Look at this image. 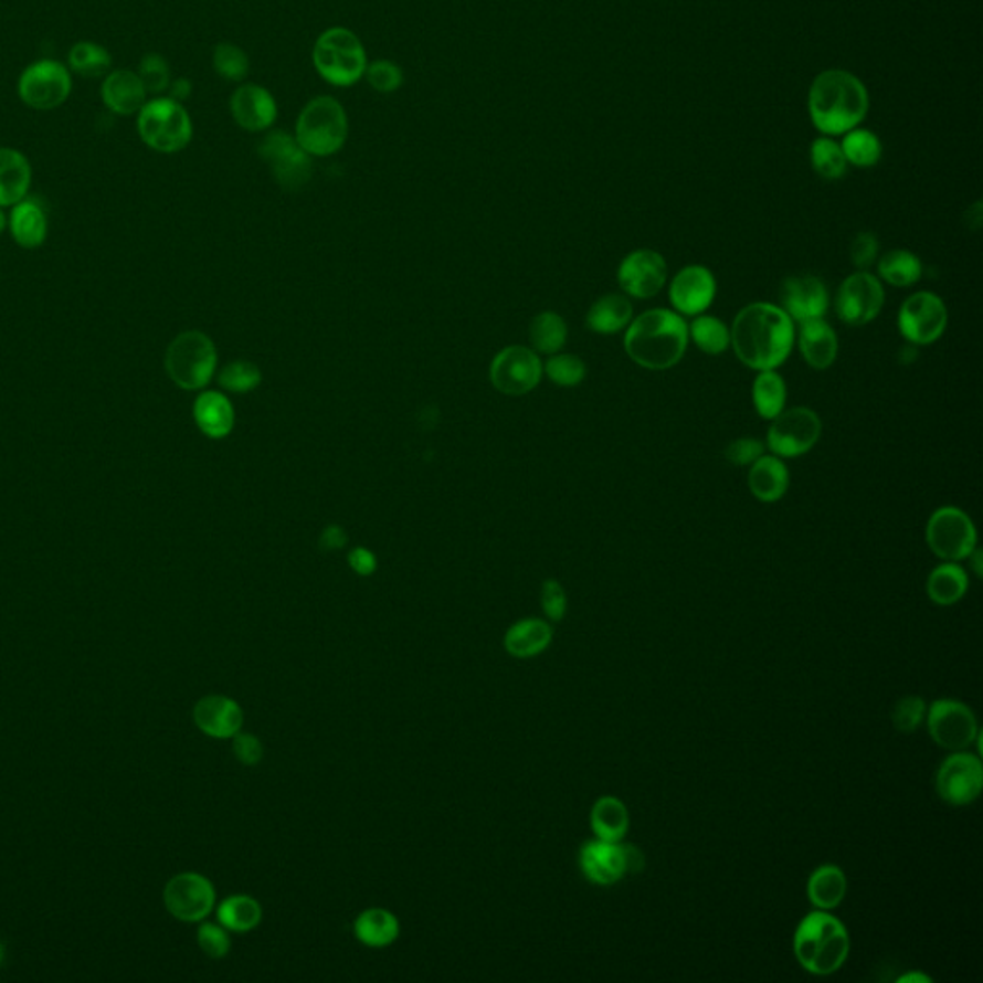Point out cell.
<instances>
[{
	"label": "cell",
	"instance_id": "6da1fadb",
	"mask_svg": "<svg viewBox=\"0 0 983 983\" xmlns=\"http://www.w3.org/2000/svg\"><path fill=\"white\" fill-rule=\"evenodd\" d=\"M793 319L784 309L764 302L741 309L730 330V342L743 366L774 371L792 352Z\"/></svg>",
	"mask_w": 983,
	"mask_h": 983
},
{
	"label": "cell",
	"instance_id": "7a4b0ae2",
	"mask_svg": "<svg viewBox=\"0 0 983 983\" xmlns=\"http://www.w3.org/2000/svg\"><path fill=\"white\" fill-rule=\"evenodd\" d=\"M688 325L670 309H649L636 317L624 335V350L642 368L663 371L683 360Z\"/></svg>",
	"mask_w": 983,
	"mask_h": 983
},
{
	"label": "cell",
	"instance_id": "3957f363",
	"mask_svg": "<svg viewBox=\"0 0 983 983\" xmlns=\"http://www.w3.org/2000/svg\"><path fill=\"white\" fill-rule=\"evenodd\" d=\"M868 108V95L855 75L839 70L816 77L808 93V112L822 133L842 135L860 124Z\"/></svg>",
	"mask_w": 983,
	"mask_h": 983
},
{
	"label": "cell",
	"instance_id": "277c9868",
	"mask_svg": "<svg viewBox=\"0 0 983 983\" xmlns=\"http://www.w3.org/2000/svg\"><path fill=\"white\" fill-rule=\"evenodd\" d=\"M852 949L849 932L829 910H813L793 936V953L808 974L829 976L844 966Z\"/></svg>",
	"mask_w": 983,
	"mask_h": 983
},
{
	"label": "cell",
	"instance_id": "5b68a950",
	"mask_svg": "<svg viewBox=\"0 0 983 983\" xmlns=\"http://www.w3.org/2000/svg\"><path fill=\"white\" fill-rule=\"evenodd\" d=\"M314 66L325 82L350 87L360 82L368 67V54L358 35L346 28H330L317 38Z\"/></svg>",
	"mask_w": 983,
	"mask_h": 983
},
{
	"label": "cell",
	"instance_id": "8992f818",
	"mask_svg": "<svg viewBox=\"0 0 983 983\" xmlns=\"http://www.w3.org/2000/svg\"><path fill=\"white\" fill-rule=\"evenodd\" d=\"M137 131L148 148L160 155H176L191 142L192 119L183 104L169 96H156L137 114Z\"/></svg>",
	"mask_w": 983,
	"mask_h": 983
},
{
	"label": "cell",
	"instance_id": "52a82bcc",
	"mask_svg": "<svg viewBox=\"0 0 983 983\" xmlns=\"http://www.w3.org/2000/svg\"><path fill=\"white\" fill-rule=\"evenodd\" d=\"M296 140L309 156L337 155L348 139V116L332 96L309 101L296 121Z\"/></svg>",
	"mask_w": 983,
	"mask_h": 983
},
{
	"label": "cell",
	"instance_id": "ba28073f",
	"mask_svg": "<svg viewBox=\"0 0 983 983\" xmlns=\"http://www.w3.org/2000/svg\"><path fill=\"white\" fill-rule=\"evenodd\" d=\"M166 371L179 389H204L212 381L218 352L212 340L200 330H187L168 346Z\"/></svg>",
	"mask_w": 983,
	"mask_h": 983
},
{
	"label": "cell",
	"instance_id": "9c48e42d",
	"mask_svg": "<svg viewBox=\"0 0 983 983\" xmlns=\"http://www.w3.org/2000/svg\"><path fill=\"white\" fill-rule=\"evenodd\" d=\"M74 80L70 67L59 60L44 59L23 70L18 80V95L31 110L51 112L66 103Z\"/></svg>",
	"mask_w": 983,
	"mask_h": 983
},
{
	"label": "cell",
	"instance_id": "30bf717a",
	"mask_svg": "<svg viewBox=\"0 0 983 983\" xmlns=\"http://www.w3.org/2000/svg\"><path fill=\"white\" fill-rule=\"evenodd\" d=\"M579 865L588 881L595 886H613L623 880L626 874L642 870L644 855L634 845L595 837L580 847Z\"/></svg>",
	"mask_w": 983,
	"mask_h": 983
},
{
	"label": "cell",
	"instance_id": "8fae6325",
	"mask_svg": "<svg viewBox=\"0 0 983 983\" xmlns=\"http://www.w3.org/2000/svg\"><path fill=\"white\" fill-rule=\"evenodd\" d=\"M926 540L930 550L943 561H962L976 550V529L961 509L941 507L928 521Z\"/></svg>",
	"mask_w": 983,
	"mask_h": 983
},
{
	"label": "cell",
	"instance_id": "7c38bea8",
	"mask_svg": "<svg viewBox=\"0 0 983 983\" xmlns=\"http://www.w3.org/2000/svg\"><path fill=\"white\" fill-rule=\"evenodd\" d=\"M932 740L947 751H966L977 740L976 715L956 699H938L926 709Z\"/></svg>",
	"mask_w": 983,
	"mask_h": 983
},
{
	"label": "cell",
	"instance_id": "4fadbf2b",
	"mask_svg": "<svg viewBox=\"0 0 983 983\" xmlns=\"http://www.w3.org/2000/svg\"><path fill=\"white\" fill-rule=\"evenodd\" d=\"M257 152L269 163L277 183L287 191H298L311 177V158L293 135L272 131L260 142Z\"/></svg>",
	"mask_w": 983,
	"mask_h": 983
},
{
	"label": "cell",
	"instance_id": "5bb4252c",
	"mask_svg": "<svg viewBox=\"0 0 983 983\" xmlns=\"http://www.w3.org/2000/svg\"><path fill=\"white\" fill-rule=\"evenodd\" d=\"M936 790L947 805L964 807L974 803L983 790L980 757L966 751H953L936 772Z\"/></svg>",
	"mask_w": 983,
	"mask_h": 983
},
{
	"label": "cell",
	"instance_id": "9a60e30c",
	"mask_svg": "<svg viewBox=\"0 0 983 983\" xmlns=\"http://www.w3.org/2000/svg\"><path fill=\"white\" fill-rule=\"evenodd\" d=\"M163 905L181 922H202L215 907V888L202 874H177L163 888Z\"/></svg>",
	"mask_w": 983,
	"mask_h": 983
},
{
	"label": "cell",
	"instance_id": "2e32d148",
	"mask_svg": "<svg viewBox=\"0 0 983 983\" xmlns=\"http://www.w3.org/2000/svg\"><path fill=\"white\" fill-rule=\"evenodd\" d=\"M822 423L815 411L793 408L774 417L769 429V448L780 457L807 454L821 438Z\"/></svg>",
	"mask_w": 983,
	"mask_h": 983
},
{
	"label": "cell",
	"instance_id": "e0dca14e",
	"mask_svg": "<svg viewBox=\"0 0 983 983\" xmlns=\"http://www.w3.org/2000/svg\"><path fill=\"white\" fill-rule=\"evenodd\" d=\"M947 327V308L940 296L917 293L905 302L899 311V330L910 345H932Z\"/></svg>",
	"mask_w": 983,
	"mask_h": 983
},
{
	"label": "cell",
	"instance_id": "ac0fdd59",
	"mask_svg": "<svg viewBox=\"0 0 983 983\" xmlns=\"http://www.w3.org/2000/svg\"><path fill=\"white\" fill-rule=\"evenodd\" d=\"M490 377L499 392L521 397L542 379V361L525 346H509L492 361Z\"/></svg>",
	"mask_w": 983,
	"mask_h": 983
},
{
	"label": "cell",
	"instance_id": "d6986e66",
	"mask_svg": "<svg viewBox=\"0 0 983 983\" xmlns=\"http://www.w3.org/2000/svg\"><path fill=\"white\" fill-rule=\"evenodd\" d=\"M880 281L866 272L855 273L842 283L836 294L837 317L844 324L860 327L870 324L884 306Z\"/></svg>",
	"mask_w": 983,
	"mask_h": 983
},
{
	"label": "cell",
	"instance_id": "ffe728a7",
	"mask_svg": "<svg viewBox=\"0 0 983 983\" xmlns=\"http://www.w3.org/2000/svg\"><path fill=\"white\" fill-rule=\"evenodd\" d=\"M667 281V264L654 250H636L619 267V285L632 298H654Z\"/></svg>",
	"mask_w": 983,
	"mask_h": 983
},
{
	"label": "cell",
	"instance_id": "44dd1931",
	"mask_svg": "<svg viewBox=\"0 0 983 983\" xmlns=\"http://www.w3.org/2000/svg\"><path fill=\"white\" fill-rule=\"evenodd\" d=\"M782 309L795 321L822 319L828 309V290L815 275L788 277L780 287Z\"/></svg>",
	"mask_w": 983,
	"mask_h": 983
},
{
	"label": "cell",
	"instance_id": "7402d4cb",
	"mask_svg": "<svg viewBox=\"0 0 983 983\" xmlns=\"http://www.w3.org/2000/svg\"><path fill=\"white\" fill-rule=\"evenodd\" d=\"M194 725L213 740H231L243 730V707L228 696H205L194 705Z\"/></svg>",
	"mask_w": 983,
	"mask_h": 983
},
{
	"label": "cell",
	"instance_id": "603a6c76",
	"mask_svg": "<svg viewBox=\"0 0 983 983\" xmlns=\"http://www.w3.org/2000/svg\"><path fill=\"white\" fill-rule=\"evenodd\" d=\"M715 277L704 265H688L670 283V302L684 316H699L712 304Z\"/></svg>",
	"mask_w": 983,
	"mask_h": 983
},
{
	"label": "cell",
	"instance_id": "cb8c5ba5",
	"mask_svg": "<svg viewBox=\"0 0 983 983\" xmlns=\"http://www.w3.org/2000/svg\"><path fill=\"white\" fill-rule=\"evenodd\" d=\"M229 106L236 125L246 131H265L277 119V103L272 93L254 83L236 88Z\"/></svg>",
	"mask_w": 983,
	"mask_h": 983
},
{
	"label": "cell",
	"instance_id": "d4e9b609",
	"mask_svg": "<svg viewBox=\"0 0 983 983\" xmlns=\"http://www.w3.org/2000/svg\"><path fill=\"white\" fill-rule=\"evenodd\" d=\"M101 96H103L104 106L112 114L137 116L140 108L147 104L148 93L137 72L114 70L110 74L104 75Z\"/></svg>",
	"mask_w": 983,
	"mask_h": 983
},
{
	"label": "cell",
	"instance_id": "484cf974",
	"mask_svg": "<svg viewBox=\"0 0 983 983\" xmlns=\"http://www.w3.org/2000/svg\"><path fill=\"white\" fill-rule=\"evenodd\" d=\"M33 179V169L23 152L15 148L0 147V208L28 199Z\"/></svg>",
	"mask_w": 983,
	"mask_h": 983
},
{
	"label": "cell",
	"instance_id": "4316f807",
	"mask_svg": "<svg viewBox=\"0 0 983 983\" xmlns=\"http://www.w3.org/2000/svg\"><path fill=\"white\" fill-rule=\"evenodd\" d=\"M553 640V628L542 619H522L511 624L504 636V647L515 659H530L543 654Z\"/></svg>",
	"mask_w": 983,
	"mask_h": 983
},
{
	"label": "cell",
	"instance_id": "83f0119b",
	"mask_svg": "<svg viewBox=\"0 0 983 983\" xmlns=\"http://www.w3.org/2000/svg\"><path fill=\"white\" fill-rule=\"evenodd\" d=\"M8 228L12 239L22 249H39L49 233V221L43 205L33 199H23L22 202L12 205V212L8 215Z\"/></svg>",
	"mask_w": 983,
	"mask_h": 983
},
{
	"label": "cell",
	"instance_id": "f1b7e54d",
	"mask_svg": "<svg viewBox=\"0 0 983 983\" xmlns=\"http://www.w3.org/2000/svg\"><path fill=\"white\" fill-rule=\"evenodd\" d=\"M400 932L402 928L397 915L381 907L366 909L353 920L356 940L371 949H382L397 943Z\"/></svg>",
	"mask_w": 983,
	"mask_h": 983
},
{
	"label": "cell",
	"instance_id": "f546056e",
	"mask_svg": "<svg viewBox=\"0 0 983 983\" xmlns=\"http://www.w3.org/2000/svg\"><path fill=\"white\" fill-rule=\"evenodd\" d=\"M194 421L210 438H225L235 425V411L221 392H202L194 402Z\"/></svg>",
	"mask_w": 983,
	"mask_h": 983
},
{
	"label": "cell",
	"instance_id": "4dcf8cb0",
	"mask_svg": "<svg viewBox=\"0 0 983 983\" xmlns=\"http://www.w3.org/2000/svg\"><path fill=\"white\" fill-rule=\"evenodd\" d=\"M800 348L811 368H829L837 356L836 332L824 319L803 321L800 330Z\"/></svg>",
	"mask_w": 983,
	"mask_h": 983
},
{
	"label": "cell",
	"instance_id": "1f68e13d",
	"mask_svg": "<svg viewBox=\"0 0 983 983\" xmlns=\"http://www.w3.org/2000/svg\"><path fill=\"white\" fill-rule=\"evenodd\" d=\"M749 490L761 501L772 504L784 496L790 486V473L784 462L774 455H761L749 471Z\"/></svg>",
	"mask_w": 983,
	"mask_h": 983
},
{
	"label": "cell",
	"instance_id": "d6a6232c",
	"mask_svg": "<svg viewBox=\"0 0 983 983\" xmlns=\"http://www.w3.org/2000/svg\"><path fill=\"white\" fill-rule=\"evenodd\" d=\"M847 896V878L836 865H822L811 874L807 881V897L818 910H834Z\"/></svg>",
	"mask_w": 983,
	"mask_h": 983
},
{
	"label": "cell",
	"instance_id": "836d02e7",
	"mask_svg": "<svg viewBox=\"0 0 983 983\" xmlns=\"http://www.w3.org/2000/svg\"><path fill=\"white\" fill-rule=\"evenodd\" d=\"M590 824H592L598 839L623 842L628 826H631V815H628L626 805L619 797L603 795L595 801L594 807H592Z\"/></svg>",
	"mask_w": 983,
	"mask_h": 983
},
{
	"label": "cell",
	"instance_id": "e575fe53",
	"mask_svg": "<svg viewBox=\"0 0 983 983\" xmlns=\"http://www.w3.org/2000/svg\"><path fill=\"white\" fill-rule=\"evenodd\" d=\"M264 909L262 902L252 896H229L218 905V922L225 930L235 933H249L262 924Z\"/></svg>",
	"mask_w": 983,
	"mask_h": 983
},
{
	"label": "cell",
	"instance_id": "d590c367",
	"mask_svg": "<svg viewBox=\"0 0 983 983\" xmlns=\"http://www.w3.org/2000/svg\"><path fill=\"white\" fill-rule=\"evenodd\" d=\"M928 595L938 605H953L961 602L969 592V574L954 561L936 567L926 584Z\"/></svg>",
	"mask_w": 983,
	"mask_h": 983
},
{
	"label": "cell",
	"instance_id": "8d00e7d4",
	"mask_svg": "<svg viewBox=\"0 0 983 983\" xmlns=\"http://www.w3.org/2000/svg\"><path fill=\"white\" fill-rule=\"evenodd\" d=\"M632 304L621 294H607L588 311L586 324L600 335H613L631 324Z\"/></svg>",
	"mask_w": 983,
	"mask_h": 983
},
{
	"label": "cell",
	"instance_id": "74e56055",
	"mask_svg": "<svg viewBox=\"0 0 983 983\" xmlns=\"http://www.w3.org/2000/svg\"><path fill=\"white\" fill-rule=\"evenodd\" d=\"M67 67L72 74L85 80H96L110 74L112 54L103 44L80 41L67 52Z\"/></svg>",
	"mask_w": 983,
	"mask_h": 983
},
{
	"label": "cell",
	"instance_id": "f35d334b",
	"mask_svg": "<svg viewBox=\"0 0 983 983\" xmlns=\"http://www.w3.org/2000/svg\"><path fill=\"white\" fill-rule=\"evenodd\" d=\"M878 272L894 287H910L922 277V264L909 250H894L881 257Z\"/></svg>",
	"mask_w": 983,
	"mask_h": 983
},
{
	"label": "cell",
	"instance_id": "ab89813d",
	"mask_svg": "<svg viewBox=\"0 0 983 983\" xmlns=\"http://www.w3.org/2000/svg\"><path fill=\"white\" fill-rule=\"evenodd\" d=\"M753 402L761 417H779L785 405L784 379L774 371H761L753 382Z\"/></svg>",
	"mask_w": 983,
	"mask_h": 983
},
{
	"label": "cell",
	"instance_id": "60d3db41",
	"mask_svg": "<svg viewBox=\"0 0 983 983\" xmlns=\"http://www.w3.org/2000/svg\"><path fill=\"white\" fill-rule=\"evenodd\" d=\"M530 342L538 352L556 353L567 340V325L556 311H543L530 324Z\"/></svg>",
	"mask_w": 983,
	"mask_h": 983
},
{
	"label": "cell",
	"instance_id": "b9f144b4",
	"mask_svg": "<svg viewBox=\"0 0 983 983\" xmlns=\"http://www.w3.org/2000/svg\"><path fill=\"white\" fill-rule=\"evenodd\" d=\"M697 348L705 353H722L730 345V330L720 319L711 316H699L688 329Z\"/></svg>",
	"mask_w": 983,
	"mask_h": 983
},
{
	"label": "cell",
	"instance_id": "7bdbcfd3",
	"mask_svg": "<svg viewBox=\"0 0 983 983\" xmlns=\"http://www.w3.org/2000/svg\"><path fill=\"white\" fill-rule=\"evenodd\" d=\"M842 150H844L845 160L859 166V168H870L880 160L881 156L880 140L874 133L866 131V129L847 133Z\"/></svg>",
	"mask_w": 983,
	"mask_h": 983
},
{
	"label": "cell",
	"instance_id": "ee69618b",
	"mask_svg": "<svg viewBox=\"0 0 983 983\" xmlns=\"http://www.w3.org/2000/svg\"><path fill=\"white\" fill-rule=\"evenodd\" d=\"M213 70L228 82H243L250 74V60L241 46L220 43L213 51Z\"/></svg>",
	"mask_w": 983,
	"mask_h": 983
},
{
	"label": "cell",
	"instance_id": "f6af8a7d",
	"mask_svg": "<svg viewBox=\"0 0 983 983\" xmlns=\"http://www.w3.org/2000/svg\"><path fill=\"white\" fill-rule=\"evenodd\" d=\"M811 162L824 179H839L847 168L844 150L832 139H818L811 147Z\"/></svg>",
	"mask_w": 983,
	"mask_h": 983
},
{
	"label": "cell",
	"instance_id": "bcb514c9",
	"mask_svg": "<svg viewBox=\"0 0 983 983\" xmlns=\"http://www.w3.org/2000/svg\"><path fill=\"white\" fill-rule=\"evenodd\" d=\"M137 75L140 82L147 88V93L162 95L169 88L171 83V70H169L168 60L162 54L150 52L147 56H142L137 67Z\"/></svg>",
	"mask_w": 983,
	"mask_h": 983
},
{
	"label": "cell",
	"instance_id": "7dc6e473",
	"mask_svg": "<svg viewBox=\"0 0 983 983\" xmlns=\"http://www.w3.org/2000/svg\"><path fill=\"white\" fill-rule=\"evenodd\" d=\"M926 701L920 696H905L891 711V725L901 734H912L924 722Z\"/></svg>",
	"mask_w": 983,
	"mask_h": 983
},
{
	"label": "cell",
	"instance_id": "c3c4849f",
	"mask_svg": "<svg viewBox=\"0 0 983 983\" xmlns=\"http://www.w3.org/2000/svg\"><path fill=\"white\" fill-rule=\"evenodd\" d=\"M260 382H262L260 369L249 361H233L220 373V384L229 392L244 394V392L256 389Z\"/></svg>",
	"mask_w": 983,
	"mask_h": 983
},
{
	"label": "cell",
	"instance_id": "681fc988",
	"mask_svg": "<svg viewBox=\"0 0 983 983\" xmlns=\"http://www.w3.org/2000/svg\"><path fill=\"white\" fill-rule=\"evenodd\" d=\"M546 373L559 387H574V384L584 381L586 366L573 353H563V356H553L551 360H548Z\"/></svg>",
	"mask_w": 983,
	"mask_h": 983
},
{
	"label": "cell",
	"instance_id": "f907efd6",
	"mask_svg": "<svg viewBox=\"0 0 983 983\" xmlns=\"http://www.w3.org/2000/svg\"><path fill=\"white\" fill-rule=\"evenodd\" d=\"M366 80L374 91H379L382 95H390L402 87L404 72H402V67L390 60H377L366 67Z\"/></svg>",
	"mask_w": 983,
	"mask_h": 983
},
{
	"label": "cell",
	"instance_id": "816d5d0a",
	"mask_svg": "<svg viewBox=\"0 0 983 983\" xmlns=\"http://www.w3.org/2000/svg\"><path fill=\"white\" fill-rule=\"evenodd\" d=\"M197 940H199V947L202 949V953H204L205 956H210V959H215V961L225 959L229 951H231L229 930H225L220 922L215 924V922H204V920H202L199 932H197Z\"/></svg>",
	"mask_w": 983,
	"mask_h": 983
},
{
	"label": "cell",
	"instance_id": "f5cc1de1",
	"mask_svg": "<svg viewBox=\"0 0 983 983\" xmlns=\"http://www.w3.org/2000/svg\"><path fill=\"white\" fill-rule=\"evenodd\" d=\"M540 603H542L543 613L553 623H559V621L566 619L567 594L558 580L550 579L543 582L542 592H540Z\"/></svg>",
	"mask_w": 983,
	"mask_h": 983
},
{
	"label": "cell",
	"instance_id": "db71d44e",
	"mask_svg": "<svg viewBox=\"0 0 983 983\" xmlns=\"http://www.w3.org/2000/svg\"><path fill=\"white\" fill-rule=\"evenodd\" d=\"M233 740V753L239 763L244 767H256L264 759V743L257 736L249 734V732H239L231 738Z\"/></svg>",
	"mask_w": 983,
	"mask_h": 983
},
{
	"label": "cell",
	"instance_id": "11a10c76",
	"mask_svg": "<svg viewBox=\"0 0 983 983\" xmlns=\"http://www.w3.org/2000/svg\"><path fill=\"white\" fill-rule=\"evenodd\" d=\"M764 454L763 442L755 438H740V441L730 442L725 450V457L732 465H749L757 462Z\"/></svg>",
	"mask_w": 983,
	"mask_h": 983
},
{
	"label": "cell",
	"instance_id": "9f6ffc18",
	"mask_svg": "<svg viewBox=\"0 0 983 983\" xmlns=\"http://www.w3.org/2000/svg\"><path fill=\"white\" fill-rule=\"evenodd\" d=\"M878 250H880V244H878L873 233H860V235L855 236V241L852 244L853 264H855V267H859V269H868L876 262Z\"/></svg>",
	"mask_w": 983,
	"mask_h": 983
},
{
	"label": "cell",
	"instance_id": "6f0895ef",
	"mask_svg": "<svg viewBox=\"0 0 983 983\" xmlns=\"http://www.w3.org/2000/svg\"><path fill=\"white\" fill-rule=\"evenodd\" d=\"M348 563L352 567L353 573L360 574V577H371L377 571V558H374L373 551L366 550V548H356L350 551Z\"/></svg>",
	"mask_w": 983,
	"mask_h": 983
},
{
	"label": "cell",
	"instance_id": "680465c9",
	"mask_svg": "<svg viewBox=\"0 0 983 983\" xmlns=\"http://www.w3.org/2000/svg\"><path fill=\"white\" fill-rule=\"evenodd\" d=\"M346 542H348V536H346L345 530L337 527V525L327 527V529L324 530L321 538H319V546H321L325 551L342 550Z\"/></svg>",
	"mask_w": 983,
	"mask_h": 983
},
{
	"label": "cell",
	"instance_id": "91938a15",
	"mask_svg": "<svg viewBox=\"0 0 983 983\" xmlns=\"http://www.w3.org/2000/svg\"><path fill=\"white\" fill-rule=\"evenodd\" d=\"M169 98H173L177 103H183L187 101L192 93V83L187 80V77H179V80H171L169 83Z\"/></svg>",
	"mask_w": 983,
	"mask_h": 983
},
{
	"label": "cell",
	"instance_id": "94428289",
	"mask_svg": "<svg viewBox=\"0 0 983 983\" xmlns=\"http://www.w3.org/2000/svg\"><path fill=\"white\" fill-rule=\"evenodd\" d=\"M897 983H932V977L926 976L922 972H909V974L899 977Z\"/></svg>",
	"mask_w": 983,
	"mask_h": 983
},
{
	"label": "cell",
	"instance_id": "6125c7cd",
	"mask_svg": "<svg viewBox=\"0 0 983 983\" xmlns=\"http://www.w3.org/2000/svg\"><path fill=\"white\" fill-rule=\"evenodd\" d=\"M917 353L915 345L902 346L901 352H899V361L901 363H912V361L917 360Z\"/></svg>",
	"mask_w": 983,
	"mask_h": 983
},
{
	"label": "cell",
	"instance_id": "be15d7a7",
	"mask_svg": "<svg viewBox=\"0 0 983 983\" xmlns=\"http://www.w3.org/2000/svg\"><path fill=\"white\" fill-rule=\"evenodd\" d=\"M982 223V204H976L969 212V228L977 229Z\"/></svg>",
	"mask_w": 983,
	"mask_h": 983
},
{
	"label": "cell",
	"instance_id": "e7e4bbea",
	"mask_svg": "<svg viewBox=\"0 0 983 983\" xmlns=\"http://www.w3.org/2000/svg\"><path fill=\"white\" fill-rule=\"evenodd\" d=\"M969 559H972V566H974V571H976L977 577H982V551H972Z\"/></svg>",
	"mask_w": 983,
	"mask_h": 983
},
{
	"label": "cell",
	"instance_id": "03108f58",
	"mask_svg": "<svg viewBox=\"0 0 983 983\" xmlns=\"http://www.w3.org/2000/svg\"><path fill=\"white\" fill-rule=\"evenodd\" d=\"M7 225H8L7 213L2 212V208H0V233H2V231H4V229H7Z\"/></svg>",
	"mask_w": 983,
	"mask_h": 983
},
{
	"label": "cell",
	"instance_id": "003e7915",
	"mask_svg": "<svg viewBox=\"0 0 983 983\" xmlns=\"http://www.w3.org/2000/svg\"><path fill=\"white\" fill-rule=\"evenodd\" d=\"M4 953H7V949H4V943L0 941V964L4 962Z\"/></svg>",
	"mask_w": 983,
	"mask_h": 983
}]
</instances>
